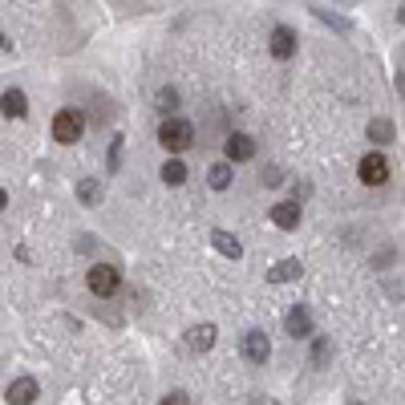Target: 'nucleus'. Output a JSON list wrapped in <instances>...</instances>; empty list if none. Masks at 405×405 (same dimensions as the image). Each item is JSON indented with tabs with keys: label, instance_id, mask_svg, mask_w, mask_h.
Masks as SVG:
<instances>
[{
	"label": "nucleus",
	"instance_id": "f257e3e1",
	"mask_svg": "<svg viewBox=\"0 0 405 405\" xmlns=\"http://www.w3.org/2000/svg\"><path fill=\"white\" fill-rule=\"evenodd\" d=\"M158 142H163L170 154H183L190 142H195V126L183 122V118H175V114H166V122L158 126Z\"/></svg>",
	"mask_w": 405,
	"mask_h": 405
},
{
	"label": "nucleus",
	"instance_id": "f03ea898",
	"mask_svg": "<svg viewBox=\"0 0 405 405\" xmlns=\"http://www.w3.org/2000/svg\"><path fill=\"white\" fill-rule=\"evenodd\" d=\"M81 134H86V118H81V110H61V114L53 118V138L61 142V146H73Z\"/></svg>",
	"mask_w": 405,
	"mask_h": 405
},
{
	"label": "nucleus",
	"instance_id": "7ed1b4c3",
	"mask_svg": "<svg viewBox=\"0 0 405 405\" xmlns=\"http://www.w3.org/2000/svg\"><path fill=\"white\" fill-rule=\"evenodd\" d=\"M86 284H89L93 296H114L118 284H122V272H118L114 264H93L89 267V276H86Z\"/></svg>",
	"mask_w": 405,
	"mask_h": 405
},
{
	"label": "nucleus",
	"instance_id": "20e7f679",
	"mask_svg": "<svg viewBox=\"0 0 405 405\" xmlns=\"http://www.w3.org/2000/svg\"><path fill=\"white\" fill-rule=\"evenodd\" d=\"M243 357L252 361V365H267V357H272V341H267V332H243Z\"/></svg>",
	"mask_w": 405,
	"mask_h": 405
},
{
	"label": "nucleus",
	"instance_id": "39448f33",
	"mask_svg": "<svg viewBox=\"0 0 405 405\" xmlns=\"http://www.w3.org/2000/svg\"><path fill=\"white\" fill-rule=\"evenodd\" d=\"M357 175H361V183H369V187H381V183L389 178V163H385V154H365Z\"/></svg>",
	"mask_w": 405,
	"mask_h": 405
},
{
	"label": "nucleus",
	"instance_id": "423d86ee",
	"mask_svg": "<svg viewBox=\"0 0 405 405\" xmlns=\"http://www.w3.org/2000/svg\"><path fill=\"white\" fill-rule=\"evenodd\" d=\"M4 397H9V405H33L41 397V389H37V381H33V377H16Z\"/></svg>",
	"mask_w": 405,
	"mask_h": 405
},
{
	"label": "nucleus",
	"instance_id": "0eeeda50",
	"mask_svg": "<svg viewBox=\"0 0 405 405\" xmlns=\"http://www.w3.org/2000/svg\"><path fill=\"white\" fill-rule=\"evenodd\" d=\"M223 150H227V163H252L255 158V138H247V134H231Z\"/></svg>",
	"mask_w": 405,
	"mask_h": 405
},
{
	"label": "nucleus",
	"instance_id": "6e6552de",
	"mask_svg": "<svg viewBox=\"0 0 405 405\" xmlns=\"http://www.w3.org/2000/svg\"><path fill=\"white\" fill-rule=\"evenodd\" d=\"M284 324H288V332L296 337V341L312 337V312H308V308H300V304H296V308L288 312V320H284Z\"/></svg>",
	"mask_w": 405,
	"mask_h": 405
},
{
	"label": "nucleus",
	"instance_id": "1a4fd4ad",
	"mask_svg": "<svg viewBox=\"0 0 405 405\" xmlns=\"http://www.w3.org/2000/svg\"><path fill=\"white\" fill-rule=\"evenodd\" d=\"M292 53H296V33H292L288 25H280L276 33H272V57H280V61H288Z\"/></svg>",
	"mask_w": 405,
	"mask_h": 405
},
{
	"label": "nucleus",
	"instance_id": "9d476101",
	"mask_svg": "<svg viewBox=\"0 0 405 405\" xmlns=\"http://www.w3.org/2000/svg\"><path fill=\"white\" fill-rule=\"evenodd\" d=\"M272 223L284 227V231L300 227V202H276V207H272Z\"/></svg>",
	"mask_w": 405,
	"mask_h": 405
},
{
	"label": "nucleus",
	"instance_id": "9b49d317",
	"mask_svg": "<svg viewBox=\"0 0 405 405\" xmlns=\"http://www.w3.org/2000/svg\"><path fill=\"white\" fill-rule=\"evenodd\" d=\"M0 110H4V118H25L29 114V98L21 93V89H4V93H0Z\"/></svg>",
	"mask_w": 405,
	"mask_h": 405
},
{
	"label": "nucleus",
	"instance_id": "f8f14e48",
	"mask_svg": "<svg viewBox=\"0 0 405 405\" xmlns=\"http://www.w3.org/2000/svg\"><path fill=\"white\" fill-rule=\"evenodd\" d=\"M211 243H215V252H219V255H227V260H240V255H243V243L235 240L231 231H223V227L211 231Z\"/></svg>",
	"mask_w": 405,
	"mask_h": 405
},
{
	"label": "nucleus",
	"instance_id": "ddd939ff",
	"mask_svg": "<svg viewBox=\"0 0 405 405\" xmlns=\"http://www.w3.org/2000/svg\"><path fill=\"white\" fill-rule=\"evenodd\" d=\"M187 344L195 353H207V349L215 344V324H195V329L187 332Z\"/></svg>",
	"mask_w": 405,
	"mask_h": 405
},
{
	"label": "nucleus",
	"instance_id": "4468645a",
	"mask_svg": "<svg viewBox=\"0 0 405 405\" xmlns=\"http://www.w3.org/2000/svg\"><path fill=\"white\" fill-rule=\"evenodd\" d=\"M300 260H280L272 272H267V284H288V280H300Z\"/></svg>",
	"mask_w": 405,
	"mask_h": 405
},
{
	"label": "nucleus",
	"instance_id": "2eb2a0df",
	"mask_svg": "<svg viewBox=\"0 0 405 405\" xmlns=\"http://www.w3.org/2000/svg\"><path fill=\"white\" fill-rule=\"evenodd\" d=\"M163 183H166V187H178V183H187V166L178 163V158H166V163H163Z\"/></svg>",
	"mask_w": 405,
	"mask_h": 405
},
{
	"label": "nucleus",
	"instance_id": "dca6fc26",
	"mask_svg": "<svg viewBox=\"0 0 405 405\" xmlns=\"http://www.w3.org/2000/svg\"><path fill=\"white\" fill-rule=\"evenodd\" d=\"M207 183L215 190H227L231 187V163H215L211 166V175H207Z\"/></svg>",
	"mask_w": 405,
	"mask_h": 405
},
{
	"label": "nucleus",
	"instance_id": "f3484780",
	"mask_svg": "<svg viewBox=\"0 0 405 405\" xmlns=\"http://www.w3.org/2000/svg\"><path fill=\"white\" fill-rule=\"evenodd\" d=\"M77 199L86 202V207H93V202L101 199V187H98V178H81V183H77Z\"/></svg>",
	"mask_w": 405,
	"mask_h": 405
},
{
	"label": "nucleus",
	"instance_id": "a211bd4d",
	"mask_svg": "<svg viewBox=\"0 0 405 405\" xmlns=\"http://www.w3.org/2000/svg\"><path fill=\"white\" fill-rule=\"evenodd\" d=\"M154 106H158L163 114H175V110H178V89H158V98H154Z\"/></svg>",
	"mask_w": 405,
	"mask_h": 405
},
{
	"label": "nucleus",
	"instance_id": "6ab92c4d",
	"mask_svg": "<svg viewBox=\"0 0 405 405\" xmlns=\"http://www.w3.org/2000/svg\"><path fill=\"white\" fill-rule=\"evenodd\" d=\"M369 134H373V142H381V146H385V142H393V138H397V134H393V126H389V122H373V126H369Z\"/></svg>",
	"mask_w": 405,
	"mask_h": 405
},
{
	"label": "nucleus",
	"instance_id": "aec40b11",
	"mask_svg": "<svg viewBox=\"0 0 405 405\" xmlns=\"http://www.w3.org/2000/svg\"><path fill=\"white\" fill-rule=\"evenodd\" d=\"M329 353H332V344L329 341H317V344H312V365H324Z\"/></svg>",
	"mask_w": 405,
	"mask_h": 405
},
{
	"label": "nucleus",
	"instance_id": "412c9836",
	"mask_svg": "<svg viewBox=\"0 0 405 405\" xmlns=\"http://www.w3.org/2000/svg\"><path fill=\"white\" fill-rule=\"evenodd\" d=\"M260 178H264V187H280V183H284V175H280L276 166H267V170H264Z\"/></svg>",
	"mask_w": 405,
	"mask_h": 405
},
{
	"label": "nucleus",
	"instance_id": "4be33fe9",
	"mask_svg": "<svg viewBox=\"0 0 405 405\" xmlns=\"http://www.w3.org/2000/svg\"><path fill=\"white\" fill-rule=\"evenodd\" d=\"M163 401H166V405H187L190 397H187V393H170V397H163Z\"/></svg>",
	"mask_w": 405,
	"mask_h": 405
},
{
	"label": "nucleus",
	"instance_id": "5701e85b",
	"mask_svg": "<svg viewBox=\"0 0 405 405\" xmlns=\"http://www.w3.org/2000/svg\"><path fill=\"white\" fill-rule=\"evenodd\" d=\"M4 202H9V195H4V187H0V211H4Z\"/></svg>",
	"mask_w": 405,
	"mask_h": 405
},
{
	"label": "nucleus",
	"instance_id": "b1692460",
	"mask_svg": "<svg viewBox=\"0 0 405 405\" xmlns=\"http://www.w3.org/2000/svg\"><path fill=\"white\" fill-rule=\"evenodd\" d=\"M0 49H9V41H4V33H0Z\"/></svg>",
	"mask_w": 405,
	"mask_h": 405
}]
</instances>
